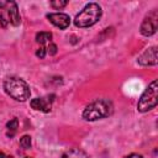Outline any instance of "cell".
<instances>
[{
	"label": "cell",
	"instance_id": "3",
	"mask_svg": "<svg viewBox=\"0 0 158 158\" xmlns=\"http://www.w3.org/2000/svg\"><path fill=\"white\" fill-rule=\"evenodd\" d=\"M101 14H102L101 7L95 2H90L79 14H77L74 19V23L77 27H81V28L90 27L100 20Z\"/></svg>",
	"mask_w": 158,
	"mask_h": 158
},
{
	"label": "cell",
	"instance_id": "2",
	"mask_svg": "<svg viewBox=\"0 0 158 158\" xmlns=\"http://www.w3.org/2000/svg\"><path fill=\"white\" fill-rule=\"evenodd\" d=\"M4 89L9 96L17 101H26L31 94L27 83L23 79L16 77L7 78L4 81Z\"/></svg>",
	"mask_w": 158,
	"mask_h": 158
},
{
	"label": "cell",
	"instance_id": "22",
	"mask_svg": "<svg viewBox=\"0 0 158 158\" xmlns=\"http://www.w3.org/2000/svg\"><path fill=\"white\" fill-rule=\"evenodd\" d=\"M25 158H31V157H25Z\"/></svg>",
	"mask_w": 158,
	"mask_h": 158
},
{
	"label": "cell",
	"instance_id": "10",
	"mask_svg": "<svg viewBox=\"0 0 158 158\" xmlns=\"http://www.w3.org/2000/svg\"><path fill=\"white\" fill-rule=\"evenodd\" d=\"M60 158H89L88 154L83 151V149H79V148H72L69 151H65Z\"/></svg>",
	"mask_w": 158,
	"mask_h": 158
},
{
	"label": "cell",
	"instance_id": "1",
	"mask_svg": "<svg viewBox=\"0 0 158 158\" xmlns=\"http://www.w3.org/2000/svg\"><path fill=\"white\" fill-rule=\"evenodd\" d=\"M114 112V105L107 99H98L89 104L83 111V118L86 121H96L110 116Z\"/></svg>",
	"mask_w": 158,
	"mask_h": 158
},
{
	"label": "cell",
	"instance_id": "13",
	"mask_svg": "<svg viewBox=\"0 0 158 158\" xmlns=\"http://www.w3.org/2000/svg\"><path fill=\"white\" fill-rule=\"evenodd\" d=\"M17 126H19V120H17V118H12V120H10V121L6 123V127H7L9 130H12V131H15V130L17 128Z\"/></svg>",
	"mask_w": 158,
	"mask_h": 158
},
{
	"label": "cell",
	"instance_id": "9",
	"mask_svg": "<svg viewBox=\"0 0 158 158\" xmlns=\"http://www.w3.org/2000/svg\"><path fill=\"white\" fill-rule=\"evenodd\" d=\"M7 6H9V10H7L9 22H10L11 25H14V26H19L20 22H21V17H20V14H19L16 2L10 1V2H7Z\"/></svg>",
	"mask_w": 158,
	"mask_h": 158
},
{
	"label": "cell",
	"instance_id": "8",
	"mask_svg": "<svg viewBox=\"0 0 158 158\" xmlns=\"http://www.w3.org/2000/svg\"><path fill=\"white\" fill-rule=\"evenodd\" d=\"M52 101L53 99H49V96L47 98H36L31 100V107L37 110V111H43V112H49L51 111V106H52Z\"/></svg>",
	"mask_w": 158,
	"mask_h": 158
},
{
	"label": "cell",
	"instance_id": "11",
	"mask_svg": "<svg viewBox=\"0 0 158 158\" xmlns=\"http://www.w3.org/2000/svg\"><path fill=\"white\" fill-rule=\"evenodd\" d=\"M52 40V33L51 32H40L36 35V41L41 44H44L46 42Z\"/></svg>",
	"mask_w": 158,
	"mask_h": 158
},
{
	"label": "cell",
	"instance_id": "4",
	"mask_svg": "<svg viewBox=\"0 0 158 158\" xmlns=\"http://www.w3.org/2000/svg\"><path fill=\"white\" fill-rule=\"evenodd\" d=\"M157 102H158V86H157V80L154 79L147 86V89L142 94L141 99L138 100L137 109L141 112H146V111H149L153 107H156Z\"/></svg>",
	"mask_w": 158,
	"mask_h": 158
},
{
	"label": "cell",
	"instance_id": "5",
	"mask_svg": "<svg viewBox=\"0 0 158 158\" xmlns=\"http://www.w3.org/2000/svg\"><path fill=\"white\" fill-rule=\"evenodd\" d=\"M157 28H158V11L154 9L149 14L146 15V17L143 19V21L141 23L139 31L143 36L148 37V36L154 35Z\"/></svg>",
	"mask_w": 158,
	"mask_h": 158
},
{
	"label": "cell",
	"instance_id": "21",
	"mask_svg": "<svg viewBox=\"0 0 158 158\" xmlns=\"http://www.w3.org/2000/svg\"><path fill=\"white\" fill-rule=\"evenodd\" d=\"M6 158H12V157H11V156H9V157H6Z\"/></svg>",
	"mask_w": 158,
	"mask_h": 158
},
{
	"label": "cell",
	"instance_id": "18",
	"mask_svg": "<svg viewBox=\"0 0 158 158\" xmlns=\"http://www.w3.org/2000/svg\"><path fill=\"white\" fill-rule=\"evenodd\" d=\"M123 158H143V157L141 154H137V153H131V154H128V156H126Z\"/></svg>",
	"mask_w": 158,
	"mask_h": 158
},
{
	"label": "cell",
	"instance_id": "17",
	"mask_svg": "<svg viewBox=\"0 0 158 158\" xmlns=\"http://www.w3.org/2000/svg\"><path fill=\"white\" fill-rule=\"evenodd\" d=\"M7 23H9V20L5 17V15L4 14H0V25H1V27H6L7 26Z\"/></svg>",
	"mask_w": 158,
	"mask_h": 158
},
{
	"label": "cell",
	"instance_id": "19",
	"mask_svg": "<svg viewBox=\"0 0 158 158\" xmlns=\"http://www.w3.org/2000/svg\"><path fill=\"white\" fill-rule=\"evenodd\" d=\"M6 5H7V2H6V1H0V10H1L2 7H5Z\"/></svg>",
	"mask_w": 158,
	"mask_h": 158
},
{
	"label": "cell",
	"instance_id": "20",
	"mask_svg": "<svg viewBox=\"0 0 158 158\" xmlns=\"http://www.w3.org/2000/svg\"><path fill=\"white\" fill-rule=\"evenodd\" d=\"M0 158H6V157H5V154H4L2 152H0Z\"/></svg>",
	"mask_w": 158,
	"mask_h": 158
},
{
	"label": "cell",
	"instance_id": "16",
	"mask_svg": "<svg viewBox=\"0 0 158 158\" xmlns=\"http://www.w3.org/2000/svg\"><path fill=\"white\" fill-rule=\"evenodd\" d=\"M36 56H37L40 59H43V58H44V56H46V48H44V47L38 48V49H37V52H36Z\"/></svg>",
	"mask_w": 158,
	"mask_h": 158
},
{
	"label": "cell",
	"instance_id": "15",
	"mask_svg": "<svg viewBox=\"0 0 158 158\" xmlns=\"http://www.w3.org/2000/svg\"><path fill=\"white\" fill-rule=\"evenodd\" d=\"M47 52H48L49 56H54L57 53V46L54 43H49V46L47 48Z\"/></svg>",
	"mask_w": 158,
	"mask_h": 158
},
{
	"label": "cell",
	"instance_id": "6",
	"mask_svg": "<svg viewBox=\"0 0 158 158\" xmlns=\"http://www.w3.org/2000/svg\"><path fill=\"white\" fill-rule=\"evenodd\" d=\"M138 64L141 65H156L157 64V47L147 48L137 59Z\"/></svg>",
	"mask_w": 158,
	"mask_h": 158
},
{
	"label": "cell",
	"instance_id": "14",
	"mask_svg": "<svg viewBox=\"0 0 158 158\" xmlns=\"http://www.w3.org/2000/svg\"><path fill=\"white\" fill-rule=\"evenodd\" d=\"M67 1H51V6L53 9H63L64 6H67Z\"/></svg>",
	"mask_w": 158,
	"mask_h": 158
},
{
	"label": "cell",
	"instance_id": "12",
	"mask_svg": "<svg viewBox=\"0 0 158 158\" xmlns=\"http://www.w3.org/2000/svg\"><path fill=\"white\" fill-rule=\"evenodd\" d=\"M31 137L30 136H27V135H25V136H22L21 138H20V146L22 147V148H25V149H28V148H31Z\"/></svg>",
	"mask_w": 158,
	"mask_h": 158
},
{
	"label": "cell",
	"instance_id": "7",
	"mask_svg": "<svg viewBox=\"0 0 158 158\" xmlns=\"http://www.w3.org/2000/svg\"><path fill=\"white\" fill-rule=\"evenodd\" d=\"M47 19L51 21V23H53L56 27H59L60 30H65L69 23H70V19L67 14L63 12H56V14H48Z\"/></svg>",
	"mask_w": 158,
	"mask_h": 158
}]
</instances>
